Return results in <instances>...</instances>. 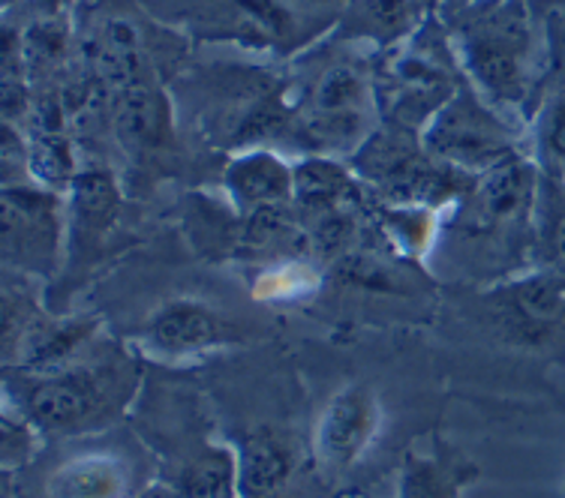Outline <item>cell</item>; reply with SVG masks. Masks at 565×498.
Wrapping results in <instances>:
<instances>
[{
	"label": "cell",
	"instance_id": "6da1fadb",
	"mask_svg": "<svg viewBox=\"0 0 565 498\" xmlns=\"http://www.w3.org/2000/svg\"><path fill=\"white\" fill-rule=\"evenodd\" d=\"M463 76L490 106L530 120L551 78L535 0H479L451 28Z\"/></svg>",
	"mask_w": 565,
	"mask_h": 498
},
{
	"label": "cell",
	"instance_id": "7a4b0ae2",
	"mask_svg": "<svg viewBox=\"0 0 565 498\" xmlns=\"http://www.w3.org/2000/svg\"><path fill=\"white\" fill-rule=\"evenodd\" d=\"M542 169L530 153H518L497 169L479 174L451 217L455 247L467 259H479L484 271L511 280L539 268L535 231H539Z\"/></svg>",
	"mask_w": 565,
	"mask_h": 498
},
{
	"label": "cell",
	"instance_id": "3957f363",
	"mask_svg": "<svg viewBox=\"0 0 565 498\" xmlns=\"http://www.w3.org/2000/svg\"><path fill=\"white\" fill-rule=\"evenodd\" d=\"M380 123L376 73L359 55L331 57L319 66L292 106V132L313 156H352Z\"/></svg>",
	"mask_w": 565,
	"mask_h": 498
},
{
	"label": "cell",
	"instance_id": "277c9868",
	"mask_svg": "<svg viewBox=\"0 0 565 498\" xmlns=\"http://www.w3.org/2000/svg\"><path fill=\"white\" fill-rule=\"evenodd\" d=\"M467 82L455 43L436 22H427L392 45L376 73L380 109L385 123L422 132L427 120L455 97Z\"/></svg>",
	"mask_w": 565,
	"mask_h": 498
},
{
	"label": "cell",
	"instance_id": "5b68a950",
	"mask_svg": "<svg viewBox=\"0 0 565 498\" xmlns=\"http://www.w3.org/2000/svg\"><path fill=\"white\" fill-rule=\"evenodd\" d=\"M352 172L385 205L424 207V210L460 205V198L476 184V177L439 163L424 151L418 132L403 130L385 120L352 153Z\"/></svg>",
	"mask_w": 565,
	"mask_h": 498
},
{
	"label": "cell",
	"instance_id": "8992f818",
	"mask_svg": "<svg viewBox=\"0 0 565 498\" xmlns=\"http://www.w3.org/2000/svg\"><path fill=\"white\" fill-rule=\"evenodd\" d=\"M418 139L430 156L469 177H479L518 153H530L523 151L521 132L511 130L509 118L469 82L424 123Z\"/></svg>",
	"mask_w": 565,
	"mask_h": 498
},
{
	"label": "cell",
	"instance_id": "52a82bcc",
	"mask_svg": "<svg viewBox=\"0 0 565 498\" xmlns=\"http://www.w3.org/2000/svg\"><path fill=\"white\" fill-rule=\"evenodd\" d=\"M3 259L19 273H55L70 214L55 190L43 184L3 186Z\"/></svg>",
	"mask_w": 565,
	"mask_h": 498
},
{
	"label": "cell",
	"instance_id": "ba28073f",
	"mask_svg": "<svg viewBox=\"0 0 565 498\" xmlns=\"http://www.w3.org/2000/svg\"><path fill=\"white\" fill-rule=\"evenodd\" d=\"M115 367H64L36 381L28 412L45 430H78L109 412L115 402Z\"/></svg>",
	"mask_w": 565,
	"mask_h": 498
},
{
	"label": "cell",
	"instance_id": "9c48e42d",
	"mask_svg": "<svg viewBox=\"0 0 565 498\" xmlns=\"http://www.w3.org/2000/svg\"><path fill=\"white\" fill-rule=\"evenodd\" d=\"M376 400L367 388L352 385L328 402L316 433V459L328 475H343L364 454L376 433Z\"/></svg>",
	"mask_w": 565,
	"mask_h": 498
},
{
	"label": "cell",
	"instance_id": "30bf717a",
	"mask_svg": "<svg viewBox=\"0 0 565 498\" xmlns=\"http://www.w3.org/2000/svg\"><path fill=\"white\" fill-rule=\"evenodd\" d=\"M223 177L228 202L238 214L295 202V165L268 148H253L232 156Z\"/></svg>",
	"mask_w": 565,
	"mask_h": 498
},
{
	"label": "cell",
	"instance_id": "8fae6325",
	"mask_svg": "<svg viewBox=\"0 0 565 498\" xmlns=\"http://www.w3.org/2000/svg\"><path fill=\"white\" fill-rule=\"evenodd\" d=\"M111 111H115V130L136 153L160 151L172 139L169 99L157 87V78L111 94Z\"/></svg>",
	"mask_w": 565,
	"mask_h": 498
},
{
	"label": "cell",
	"instance_id": "7c38bea8",
	"mask_svg": "<svg viewBox=\"0 0 565 498\" xmlns=\"http://www.w3.org/2000/svg\"><path fill=\"white\" fill-rule=\"evenodd\" d=\"M148 343L166 355H190L226 339V322L199 301H172L148 322Z\"/></svg>",
	"mask_w": 565,
	"mask_h": 498
},
{
	"label": "cell",
	"instance_id": "4fadbf2b",
	"mask_svg": "<svg viewBox=\"0 0 565 498\" xmlns=\"http://www.w3.org/2000/svg\"><path fill=\"white\" fill-rule=\"evenodd\" d=\"M70 226H73V235L78 240H90L106 235L115 223H118L120 210V193L115 177L106 169H97V165H87L73 177L70 184Z\"/></svg>",
	"mask_w": 565,
	"mask_h": 498
},
{
	"label": "cell",
	"instance_id": "5bb4252c",
	"mask_svg": "<svg viewBox=\"0 0 565 498\" xmlns=\"http://www.w3.org/2000/svg\"><path fill=\"white\" fill-rule=\"evenodd\" d=\"M97 325L90 318H49V322H31L19 336L22 364L36 372H55L64 369L66 360L78 355L90 343Z\"/></svg>",
	"mask_w": 565,
	"mask_h": 498
},
{
	"label": "cell",
	"instance_id": "9a60e30c",
	"mask_svg": "<svg viewBox=\"0 0 565 498\" xmlns=\"http://www.w3.org/2000/svg\"><path fill=\"white\" fill-rule=\"evenodd\" d=\"M530 156L542 174L565 184V76L551 73L530 115Z\"/></svg>",
	"mask_w": 565,
	"mask_h": 498
},
{
	"label": "cell",
	"instance_id": "2e32d148",
	"mask_svg": "<svg viewBox=\"0 0 565 498\" xmlns=\"http://www.w3.org/2000/svg\"><path fill=\"white\" fill-rule=\"evenodd\" d=\"M238 487L247 498H271L292 475V451L280 435H253L238 463Z\"/></svg>",
	"mask_w": 565,
	"mask_h": 498
},
{
	"label": "cell",
	"instance_id": "e0dca14e",
	"mask_svg": "<svg viewBox=\"0 0 565 498\" xmlns=\"http://www.w3.org/2000/svg\"><path fill=\"white\" fill-rule=\"evenodd\" d=\"M472 475L455 456H415L403 468L397 498H457Z\"/></svg>",
	"mask_w": 565,
	"mask_h": 498
},
{
	"label": "cell",
	"instance_id": "ac0fdd59",
	"mask_svg": "<svg viewBox=\"0 0 565 498\" xmlns=\"http://www.w3.org/2000/svg\"><path fill=\"white\" fill-rule=\"evenodd\" d=\"M535 259H539V268L565 280V184L547 174H542Z\"/></svg>",
	"mask_w": 565,
	"mask_h": 498
},
{
	"label": "cell",
	"instance_id": "d6986e66",
	"mask_svg": "<svg viewBox=\"0 0 565 498\" xmlns=\"http://www.w3.org/2000/svg\"><path fill=\"white\" fill-rule=\"evenodd\" d=\"M355 10L359 31L385 45H397L427 22L424 0H355Z\"/></svg>",
	"mask_w": 565,
	"mask_h": 498
},
{
	"label": "cell",
	"instance_id": "ffe728a7",
	"mask_svg": "<svg viewBox=\"0 0 565 498\" xmlns=\"http://www.w3.org/2000/svg\"><path fill=\"white\" fill-rule=\"evenodd\" d=\"M52 489L57 498H118L120 472L106 459H85L61 468Z\"/></svg>",
	"mask_w": 565,
	"mask_h": 498
},
{
	"label": "cell",
	"instance_id": "44dd1931",
	"mask_svg": "<svg viewBox=\"0 0 565 498\" xmlns=\"http://www.w3.org/2000/svg\"><path fill=\"white\" fill-rule=\"evenodd\" d=\"M238 484V468L232 466L228 456L207 454L186 466L181 475V498H232V489Z\"/></svg>",
	"mask_w": 565,
	"mask_h": 498
},
{
	"label": "cell",
	"instance_id": "7402d4cb",
	"mask_svg": "<svg viewBox=\"0 0 565 498\" xmlns=\"http://www.w3.org/2000/svg\"><path fill=\"white\" fill-rule=\"evenodd\" d=\"M535 10L547 40L551 73L565 76V0H535Z\"/></svg>",
	"mask_w": 565,
	"mask_h": 498
},
{
	"label": "cell",
	"instance_id": "603a6c76",
	"mask_svg": "<svg viewBox=\"0 0 565 498\" xmlns=\"http://www.w3.org/2000/svg\"><path fill=\"white\" fill-rule=\"evenodd\" d=\"M305 3L313 12H326V10H338V7H343V3H349V0H305Z\"/></svg>",
	"mask_w": 565,
	"mask_h": 498
},
{
	"label": "cell",
	"instance_id": "cb8c5ba5",
	"mask_svg": "<svg viewBox=\"0 0 565 498\" xmlns=\"http://www.w3.org/2000/svg\"><path fill=\"white\" fill-rule=\"evenodd\" d=\"M45 7V12H57V7H61V0H40Z\"/></svg>",
	"mask_w": 565,
	"mask_h": 498
}]
</instances>
